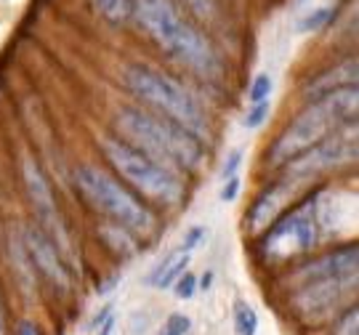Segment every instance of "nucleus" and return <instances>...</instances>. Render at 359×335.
<instances>
[{
	"instance_id": "1",
	"label": "nucleus",
	"mask_w": 359,
	"mask_h": 335,
	"mask_svg": "<svg viewBox=\"0 0 359 335\" xmlns=\"http://www.w3.org/2000/svg\"><path fill=\"white\" fill-rule=\"evenodd\" d=\"M136 22L168 59L197 78L216 80L224 72L216 43L176 0H136Z\"/></svg>"
},
{
	"instance_id": "2",
	"label": "nucleus",
	"mask_w": 359,
	"mask_h": 335,
	"mask_svg": "<svg viewBox=\"0 0 359 335\" xmlns=\"http://www.w3.org/2000/svg\"><path fill=\"white\" fill-rule=\"evenodd\" d=\"M115 133L181 176L197 173L205 163V144L142 104H128L117 109Z\"/></svg>"
},
{
	"instance_id": "3",
	"label": "nucleus",
	"mask_w": 359,
	"mask_h": 335,
	"mask_svg": "<svg viewBox=\"0 0 359 335\" xmlns=\"http://www.w3.org/2000/svg\"><path fill=\"white\" fill-rule=\"evenodd\" d=\"M120 80L142 107L168 117L170 123L192 133L197 142L208 144L210 117H208L205 107L197 102V96L179 78H173L170 72L160 69V67L133 62V64H126Z\"/></svg>"
},
{
	"instance_id": "4",
	"label": "nucleus",
	"mask_w": 359,
	"mask_h": 335,
	"mask_svg": "<svg viewBox=\"0 0 359 335\" xmlns=\"http://www.w3.org/2000/svg\"><path fill=\"white\" fill-rule=\"evenodd\" d=\"M359 120V86L333 90L306 107L283 128V133L266 149V165L280 170L293 157L304 155L314 144H320L335 128Z\"/></svg>"
},
{
	"instance_id": "5",
	"label": "nucleus",
	"mask_w": 359,
	"mask_h": 335,
	"mask_svg": "<svg viewBox=\"0 0 359 335\" xmlns=\"http://www.w3.org/2000/svg\"><path fill=\"white\" fill-rule=\"evenodd\" d=\"M102 155L107 157L115 176L128 189L142 197L144 203L160 207H179L187 200V181L181 173L160 165L157 160L144 155L133 144L120 139L117 133H104L99 139Z\"/></svg>"
},
{
	"instance_id": "6",
	"label": "nucleus",
	"mask_w": 359,
	"mask_h": 335,
	"mask_svg": "<svg viewBox=\"0 0 359 335\" xmlns=\"http://www.w3.org/2000/svg\"><path fill=\"white\" fill-rule=\"evenodd\" d=\"M75 186L83 200L117 229L136 237H152L157 232V216L152 207L104 165H77Z\"/></svg>"
},
{
	"instance_id": "7",
	"label": "nucleus",
	"mask_w": 359,
	"mask_h": 335,
	"mask_svg": "<svg viewBox=\"0 0 359 335\" xmlns=\"http://www.w3.org/2000/svg\"><path fill=\"white\" fill-rule=\"evenodd\" d=\"M320 186L309 189L301 200H295L293 205L285 210L283 216L271 221L261 237V258L266 264H285V261H295L311 253L314 247L322 242V229L314 216V194Z\"/></svg>"
},
{
	"instance_id": "8",
	"label": "nucleus",
	"mask_w": 359,
	"mask_h": 335,
	"mask_svg": "<svg viewBox=\"0 0 359 335\" xmlns=\"http://www.w3.org/2000/svg\"><path fill=\"white\" fill-rule=\"evenodd\" d=\"M359 157V120L346 123L333 133H327L320 144H314L304 155L293 157L280 168L287 179L298 181L304 186H320V181L330 173H341L346 168L357 165Z\"/></svg>"
},
{
	"instance_id": "9",
	"label": "nucleus",
	"mask_w": 359,
	"mask_h": 335,
	"mask_svg": "<svg viewBox=\"0 0 359 335\" xmlns=\"http://www.w3.org/2000/svg\"><path fill=\"white\" fill-rule=\"evenodd\" d=\"M359 277H322L290 287V309L306 324L330 322L341 309L357 301Z\"/></svg>"
},
{
	"instance_id": "10",
	"label": "nucleus",
	"mask_w": 359,
	"mask_h": 335,
	"mask_svg": "<svg viewBox=\"0 0 359 335\" xmlns=\"http://www.w3.org/2000/svg\"><path fill=\"white\" fill-rule=\"evenodd\" d=\"M22 242H25L27 258L32 264L35 277H43V282L53 287V290L67 293L72 287V274H69V266L62 258V250H59L51 234L46 232L43 226L27 224L25 232H22Z\"/></svg>"
},
{
	"instance_id": "11",
	"label": "nucleus",
	"mask_w": 359,
	"mask_h": 335,
	"mask_svg": "<svg viewBox=\"0 0 359 335\" xmlns=\"http://www.w3.org/2000/svg\"><path fill=\"white\" fill-rule=\"evenodd\" d=\"M22 176H25V189L29 194V203H32V207L38 210V216L43 219V229L53 237L56 229H59V205H56V197H53V189L51 184H48L46 170L40 168L38 160L25 157Z\"/></svg>"
},
{
	"instance_id": "12",
	"label": "nucleus",
	"mask_w": 359,
	"mask_h": 335,
	"mask_svg": "<svg viewBox=\"0 0 359 335\" xmlns=\"http://www.w3.org/2000/svg\"><path fill=\"white\" fill-rule=\"evenodd\" d=\"M346 86H359L357 56L341 59V62H335V64L325 67L320 72H314V75L304 83L301 96H304V102H317L322 96H327V93H333V90L346 88Z\"/></svg>"
},
{
	"instance_id": "13",
	"label": "nucleus",
	"mask_w": 359,
	"mask_h": 335,
	"mask_svg": "<svg viewBox=\"0 0 359 335\" xmlns=\"http://www.w3.org/2000/svg\"><path fill=\"white\" fill-rule=\"evenodd\" d=\"M189 261H192V253H168L157 266H154V271L147 277V285H152V287H157V290H170V285L179 280L181 274L187 271V266H189Z\"/></svg>"
},
{
	"instance_id": "14",
	"label": "nucleus",
	"mask_w": 359,
	"mask_h": 335,
	"mask_svg": "<svg viewBox=\"0 0 359 335\" xmlns=\"http://www.w3.org/2000/svg\"><path fill=\"white\" fill-rule=\"evenodd\" d=\"M90 6L109 27H128L136 22V0H90Z\"/></svg>"
},
{
	"instance_id": "15",
	"label": "nucleus",
	"mask_w": 359,
	"mask_h": 335,
	"mask_svg": "<svg viewBox=\"0 0 359 335\" xmlns=\"http://www.w3.org/2000/svg\"><path fill=\"white\" fill-rule=\"evenodd\" d=\"M338 11H341V6H320V8H314L311 13H306L301 22H298V32H320V29H327V27L335 25V19H338Z\"/></svg>"
},
{
	"instance_id": "16",
	"label": "nucleus",
	"mask_w": 359,
	"mask_h": 335,
	"mask_svg": "<svg viewBox=\"0 0 359 335\" xmlns=\"http://www.w3.org/2000/svg\"><path fill=\"white\" fill-rule=\"evenodd\" d=\"M231 322H234V333L237 335H256L258 333V314L250 303L245 301H234L231 306Z\"/></svg>"
},
{
	"instance_id": "17",
	"label": "nucleus",
	"mask_w": 359,
	"mask_h": 335,
	"mask_svg": "<svg viewBox=\"0 0 359 335\" xmlns=\"http://www.w3.org/2000/svg\"><path fill=\"white\" fill-rule=\"evenodd\" d=\"M330 335H359V303H348L330 320Z\"/></svg>"
},
{
	"instance_id": "18",
	"label": "nucleus",
	"mask_w": 359,
	"mask_h": 335,
	"mask_svg": "<svg viewBox=\"0 0 359 335\" xmlns=\"http://www.w3.org/2000/svg\"><path fill=\"white\" fill-rule=\"evenodd\" d=\"M197 25H213L218 19V0H181Z\"/></svg>"
},
{
	"instance_id": "19",
	"label": "nucleus",
	"mask_w": 359,
	"mask_h": 335,
	"mask_svg": "<svg viewBox=\"0 0 359 335\" xmlns=\"http://www.w3.org/2000/svg\"><path fill=\"white\" fill-rule=\"evenodd\" d=\"M271 115V102L266 99V102H256L250 104V109H248V115H245V128L248 130H258L266 120H269Z\"/></svg>"
},
{
	"instance_id": "20",
	"label": "nucleus",
	"mask_w": 359,
	"mask_h": 335,
	"mask_svg": "<svg viewBox=\"0 0 359 335\" xmlns=\"http://www.w3.org/2000/svg\"><path fill=\"white\" fill-rule=\"evenodd\" d=\"M271 88H274L271 75H266V72H258L256 78H253V83H250V88H248V99H250V104L266 102V99L271 96Z\"/></svg>"
},
{
	"instance_id": "21",
	"label": "nucleus",
	"mask_w": 359,
	"mask_h": 335,
	"mask_svg": "<svg viewBox=\"0 0 359 335\" xmlns=\"http://www.w3.org/2000/svg\"><path fill=\"white\" fill-rule=\"evenodd\" d=\"M200 277L197 274H192V271H184L176 282L170 285L173 287V293L181 298V301H189V298H194V293L200 290V282H197Z\"/></svg>"
},
{
	"instance_id": "22",
	"label": "nucleus",
	"mask_w": 359,
	"mask_h": 335,
	"mask_svg": "<svg viewBox=\"0 0 359 335\" xmlns=\"http://www.w3.org/2000/svg\"><path fill=\"white\" fill-rule=\"evenodd\" d=\"M189 330H192V320L187 314H170L157 330V335H187Z\"/></svg>"
},
{
	"instance_id": "23",
	"label": "nucleus",
	"mask_w": 359,
	"mask_h": 335,
	"mask_svg": "<svg viewBox=\"0 0 359 335\" xmlns=\"http://www.w3.org/2000/svg\"><path fill=\"white\" fill-rule=\"evenodd\" d=\"M205 226H192L189 232L184 234V240H181V245L176 247L179 253H192V250H197V247L205 242Z\"/></svg>"
},
{
	"instance_id": "24",
	"label": "nucleus",
	"mask_w": 359,
	"mask_h": 335,
	"mask_svg": "<svg viewBox=\"0 0 359 335\" xmlns=\"http://www.w3.org/2000/svg\"><path fill=\"white\" fill-rule=\"evenodd\" d=\"M243 149H234L229 157H226V163H224V168H221V181L231 179V176H237L240 173V165H243Z\"/></svg>"
},
{
	"instance_id": "25",
	"label": "nucleus",
	"mask_w": 359,
	"mask_h": 335,
	"mask_svg": "<svg viewBox=\"0 0 359 335\" xmlns=\"http://www.w3.org/2000/svg\"><path fill=\"white\" fill-rule=\"evenodd\" d=\"M240 186H243L240 176H231V179L224 181V189H221V203H234V200H237V194H240Z\"/></svg>"
},
{
	"instance_id": "26",
	"label": "nucleus",
	"mask_w": 359,
	"mask_h": 335,
	"mask_svg": "<svg viewBox=\"0 0 359 335\" xmlns=\"http://www.w3.org/2000/svg\"><path fill=\"white\" fill-rule=\"evenodd\" d=\"M112 317H115V306H112V303H107V306H104V309L99 311L93 320H90L88 330H90V333H96V330H99V327H102L107 320H112Z\"/></svg>"
},
{
	"instance_id": "27",
	"label": "nucleus",
	"mask_w": 359,
	"mask_h": 335,
	"mask_svg": "<svg viewBox=\"0 0 359 335\" xmlns=\"http://www.w3.org/2000/svg\"><path fill=\"white\" fill-rule=\"evenodd\" d=\"M16 335H43V333H40V327L35 322L25 320V322H19V327H16Z\"/></svg>"
},
{
	"instance_id": "28",
	"label": "nucleus",
	"mask_w": 359,
	"mask_h": 335,
	"mask_svg": "<svg viewBox=\"0 0 359 335\" xmlns=\"http://www.w3.org/2000/svg\"><path fill=\"white\" fill-rule=\"evenodd\" d=\"M0 335H8V314H6L3 296H0Z\"/></svg>"
},
{
	"instance_id": "29",
	"label": "nucleus",
	"mask_w": 359,
	"mask_h": 335,
	"mask_svg": "<svg viewBox=\"0 0 359 335\" xmlns=\"http://www.w3.org/2000/svg\"><path fill=\"white\" fill-rule=\"evenodd\" d=\"M112 333H115V317H112V320H107V322H104L93 335H112Z\"/></svg>"
},
{
	"instance_id": "30",
	"label": "nucleus",
	"mask_w": 359,
	"mask_h": 335,
	"mask_svg": "<svg viewBox=\"0 0 359 335\" xmlns=\"http://www.w3.org/2000/svg\"><path fill=\"white\" fill-rule=\"evenodd\" d=\"M197 282H200V287H203V290H208V287H210V282H213V271H205V277H203V280H197Z\"/></svg>"
},
{
	"instance_id": "31",
	"label": "nucleus",
	"mask_w": 359,
	"mask_h": 335,
	"mask_svg": "<svg viewBox=\"0 0 359 335\" xmlns=\"http://www.w3.org/2000/svg\"><path fill=\"white\" fill-rule=\"evenodd\" d=\"M298 3H306V0H298Z\"/></svg>"
}]
</instances>
